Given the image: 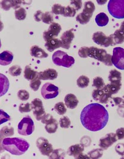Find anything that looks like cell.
I'll list each match as a JSON object with an SVG mask.
<instances>
[{"label":"cell","mask_w":124,"mask_h":159,"mask_svg":"<svg viewBox=\"0 0 124 159\" xmlns=\"http://www.w3.org/2000/svg\"><path fill=\"white\" fill-rule=\"evenodd\" d=\"M22 69L19 66L13 65L10 68L8 69L9 73L13 76H17L20 75Z\"/></svg>","instance_id":"33"},{"label":"cell","mask_w":124,"mask_h":159,"mask_svg":"<svg viewBox=\"0 0 124 159\" xmlns=\"http://www.w3.org/2000/svg\"><path fill=\"white\" fill-rule=\"evenodd\" d=\"M52 60L55 65L66 68L71 66L75 63L72 57L68 55L66 53L61 50L55 52L52 56Z\"/></svg>","instance_id":"4"},{"label":"cell","mask_w":124,"mask_h":159,"mask_svg":"<svg viewBox=\"0 0 124 159\" xmlns=\"http://www.w3.org/2000/svg\"><path fill=\"white\" fill-rule=\"evenodd\" d=\"M46 124L45 128L46 131L49 133H55L58 127V122L55 118H54L52 121Z\"/></svg>","instance_id":"28"},{"label":"cell","mask_w":124,"mask_h":159,"mask_svg":"<svg viewBox=\"0 0 124 159\" xmlns=\"http://www.w3.org/2000/svg\"><path fill=\"white\" fill-rule=\"evenodd\" d=\"M54 109L55 111L59 115H63L66 111L64 104L62 102L56 103L54 106Z\"/></svg>","instance_id":"34"},{"label":"cell","mask_w":124,"mask_h":159,"mask_svg":"<svg viewBox=\"0 0 124 159\" xmlns=\"http://www.w3.org/2000/svg\"><path fill=\"white\" fill-rule=\"evenodd\" d=\"M65 154V152L63 149L57 148L53 150L49 157L50 159L64 158Z\"/></svg>","instance_id":"30"},{"label":"cell","mask_w":124,"mask_h":159,"mask_svg":"<svg viewBox=\"0 0 124 159\" xmlns=\"http://www.w3.org/2000/svg\"><path fill=\"white\" fill-rule=\"evenodd\" d=\"M41 93L45 99H52L58 95V88L52 83H46L42 86Z\"/></svg>","instance_id":"11"},{"label":"cell","mask_w":124,"mask_h":159,"mask_svg":"<svg viewBox=\"0 0 124 159\" xmlns=\"http://www.w3.org/2000/svg\"><path fill=\"white\" fill-rule=\"evenodd\" d=\"M64 101L66 105L70 109L75 108L78 102L76 96L72 93L67 94L65 97Z\"/></svg>","instance_id":"21"},{"label":"cell","mask_w":124,"mask_h":159,"mask_svg":"<svg viewBox=\"0 0 124 159\" xmlns=\"http://www.w3.org/2000/svg\"><path fill=\"white\" fill-rule=\"evenodd\" d=\"M61 30V25L58 23L52 22L49 26L48 30L43 33V38L46 41L57 36Z\"/></svg>","instance_id":"13"},{"label":"cell","mask_w":124,"mask_h":159,"mask_svg":"<svg viewBox=\"0 0 124 159\" xmlns=\"http://www.w3.org/2000/svg\"><path fill=\"white\" fill-rule=\"evenodd\" d=\"M70 4L73 5L76 10H78L81 8L82 3L81 1H72Z\"/></svg>","instance_id":"47"},{"label":"cell","mask_w":124,"mask_h":159,"mask_svg":"<svg viewBox=\"0 0 124 159\" xmlns=\"http://www.w3.org/2000/svg\"><path fill=\"white\" fill-rule=\"evenodd\" d=\"M41 81L38 77L30 81L29 86L34 91L37 90L41 84Z\"/></svg>","instance_id":"40"},{"label":"cell","mask_w":124,"mask_h":159,"mask_svg":"<svg viewBox=\"0 0 124 159\" xmlns=\"http://www.w3.org/2000/svg\"><path fill=\"white\" fill-rule=\"evenodd\" d=\"M80 118L82 124L86 129L96 131L105 126L108 121V114L103 106L98 103H93L84 108Z\"/></svg>","instance_id":"1"},{"label":"cell","mask_w":124,"mask_h":159,"mask_svg":"<svg viewBox=\"0 0 124 159\" xmlns=\"http://www.w3.org/2000/svg\"><path fill=\"white\" fill-rule=\"evenodd\" d=\"M30 54L32 56L37 58H46L48 56V54L37 45L31 47L30 49Z\"/></svg>","instance_id":"19"},{"label":"cell","mask_w":124,"mask_h":159,"mask_svg":"<svg viewBox=\"0 0 124 159\" xmlns=\"http://www.w3.org/2000/svg\"><path fill=\"white\" fill-rule=\"evenodd\" d=\"M92 39L95 43L102 47H107L114 45L112 34L107 36L102 32L98 31L94 33Z\"/></svg>","instance_id":"9"},{"label":"cell","mask_w":124,"mask_h":159,"mask_svg":"<svg viewBox=\"0 0 124 159\" xmlns=\"http://www.w3.org/2000/svg\"><path fill=\"white\" fill-rule=\"evenodd\" d=\"M10 120V116L3 110L0 109V124Z\"/></svg>","instance_id":"44"},{"label":"cell","mask_w":124,"mask_h":159,"mask_svg":"<svg viewBox=\"0 0 124 159\" xmlns=\"http://www.w3.org/2000/svg\"><path fill=\"white\" fill-rule=\"evenodd\" d=\"M38 72L27 65L25 67L24 76L25 79L30 81L38 77Z\"/></svg>","instance_id":"22"},{"label":"cell","mask_w":124,"mask_h":159,"mask_svg":"<svg viewBox=\"0 0 124 159\" xmlns=\"http://www.w3.org/2000/svg\"><path fill=\"white\" fill-rule=\"evenodd\" d=\"M95 8V5L92 2L88 1L85 2L82 12L76 17V21L82 24L87 23L91 17Z\"/></svg>","instance_id":"6"},{"label":"cell","mask_w":124,"mask_h":159,"mask_svg":"<svg viewBox=\"0 0 124 159\" xmlns=\"http://www.w3.org/2000/svg\"><path fill=\"white\" fill-rule=\"evenodd\" d=\"M61 40L57 38H53L46 41L45 46L49 52H52L55 50L61 47Z\"/></svg>","instance_id":"20"},{"label":"cell","mask_w":124,"mask_h":159,"mask_svg":"<svg viewBox=\"0 0 124 159\" xmlns=\"http://www.w3.org/2000/svg\"><path fill=\"white\" fill-rule=\"evenodd\" d=\"M53 20V16L52 13L47 11L43 13V15L42 20L46 23L49 24L52 23Z\"/></svg>","instance_id":"38"},{"label":"cell","mask_w":124,"mask_h":159,"mask_svg":"<svg viewBox=\"0 0 124 159\" xmlns=\"http://www.w3.org/2000/svg\"><path fill=\"white\" fill-rule=\"evenodd\" d=\"M108 8L109 13L114 17L124 18V0H110Z\"/></svg>","instance_id":"5"},{"label":"cell","mask_w":124,"mask_h":159,"mask_svg":"<svg viewBox=\"0 0 124 159\" xmlns=\"http://www.w3.org/2000/svg\"><path fill=\"white\" fill-rule=\"evenodd\" d=\"M105 86L103 79L100 77H96L93 79L92 86L97 89H101Z\"/></svg>","instance_id":"35"},{"label":"cell","mask_w":124,"mask_h":159,"mask_svg":"<svg viewBox=\"0 0 124 159\" xmlns=\"http://www.w3.org/2000/svg\"><path fill=\"white\" fill-rule=\"evenodd\" d=\"M1 82L4 85H2V88L1 89L0 96H1L5 94L7 92L9 87V81L7 78L4 75L0 74Z\"/></svg>","instance_id":"26"},{"label":"cell","mask_w":124,"mask_h":159,"mask_svg":"<svg viewBox=\"0 0 124 159\" xmlns=\"http://www.w3.org/2000/svg\"></svg>","instance_id":"51"},{"label":"cell","mask_w":124,"mask_h":159,"mask_svg":"<svg viewBox=\"0 0 124 159\" xmlns=\"http://www.w3.org/2000/svg\"><path fill=\"white\" fill-rule=\"evenodd\" d=\"M111 96L102 88L95 90L92 93V96L94 99L102 103H106Z\"/></svg>","instance_id":"16"},{"label":"cell","mask_w":124,"mask_h":159,"mask_svg":"<svg viewBox=\"0 0 124 159\" xmlns=\"http://www.w3.org/2000/svg\"><path fill=\"white\" fill-rule=\"evenodd\" d=\"M83 150V147L81 145L77 144L72 145L68 150L67 154L71 156H75L80 154Z\"/></svg>","instance_id":"29"},{"label":"cell","mask_w":124,"mask_h":159,"mask_svg":"<svg viewBox=\"0 0 124 159\" xmlns=\"http://www.w3.org/2000/svg\"><path fill=\"white\" fill-rule=\"evenodd\" d=\"M117 136L119 139H121L124 137V128H121L117 131Z\"/></svg>","instance_id":"49"},{"label":"cell","mask_w":124,"mask_h":159,"mask_svg":"<svg viewBox=\"0 0 124 159\" xmlns=\"http://www.w3.org/2000/svg\"><path fill=\"white\" fill-rule=\"evenodd\" d=\"M14 134V129L13 127L7 126H4L0 130L1 139L12 136Z\"/></svg>","instance_id":"27"},{"label":"cell","mask_w":124,"mask_h":159,"mask_svg":"<svg viewBox=\"0 0 124 159\" xmlns=\"http://www.w3.org/2000/svg\"><path fill=\"white\" fill-rule=\"evenodd\" d=\"M16 18L19 20H24L26 16V12L25 9L22 7H20L16 10L15 11Z\"/></svg>","instance_id":"32"},{"label":"cell","mask_w":124,"mask_h":159,"mask_svg":"<svg viewBox=\"0 0 124 159\" xmlns=\"http://www.w3.org/2000/svg\"><path fill=\"white\" fill-rule=\"evenodd\" d=\"M36 145L42 155L49 156L53 151L52 144L46 138L40 137L37 140Z\"/></svg>","instance_id":"12"},{"label":"cell","mask_w":124,"mask_h":159,"mask_svg":"<svg viewBox=\"0 0 124 159\" xmlns=\"http://www.w3.org/2000/svg\"><path fill=\"white\" fill-rule=\"evenodd\" d=\"M111 62L117 69L124 70V49L120 47L114 48L111 56Z\"/></svg>","instance_id":"8"},{"label":"cell","mask_w":124,"mask_h":159,"mask_svg":"<svg viewBox=\"0 0 124 159\" xmlns=\"http://www.w3.org/2000/svg\"><path fill=\"white\" fill-rule=\"evenodd\" d=\"M76 82L77 84L79 87L84 88L87 87L88 85L90 80L87 77L82 75L78 78Z\"/></svg>","instance_id":"31"},{"label":"cell","mask_w":124,"mask_h":159,"mask_svg":"<svg viewBox=\"0 0 124 159\" xmlns=\"http://www.w3.org/2000/svg\"><path fill=\"white\" fill-rule=\"evenodd\" d=\"M65 8V7L59 4H54L52 8V12L56 15L61 14L63 15Z\"/></svg>","instance_id":"37"},{"label":"cell","mask_w":124,"mask_h":159,"mask_svg":"<svg viewBox=\"0 0 124 159\" xmlns=\"http://www.w3.org/2000/svg\"><path fill=\"white\" fill-rule=\"evenodd\" d=\"M95 20L97 25L101 27L106 26L109 21L108 17L103 12L98 14L96 16Z\"/></svg>","instance_id":"23"},{"label":"cell","mask_w":124,"mask_h":159,"mask_svg":"<svg viewBox=\"0 0 124 159\" xmlns=\"http://www.w3.org/2000/svg\"><path fill=\"white\" fill-rule=\"evenodd\" d=\"M73 31V29H72L65 31L62 34L61 37V47L66 49L70 48L72 41L74 37Z\"/></svg>","instance_id":"14"},{"label":"cell","mask_w":124,"mask_h":159,"mask_svg":"<svg viewBox=\"0 0 124 159\" xmlns=\"http://www.w3.org/2000/svg\"><path fill=\"white\" fill-rule=\"evenodd\" d=\"M108 79L111 82H121V73L115 69L111 70L109 73Z\"/></svg>","instance_id":"24"},{"label":"cell","mask_w":124,"mask_h":159,"mask_svg":"<svg viewBox=\"0 0 124 159\" xmlns=\"http://www.w3.org/2000/svg\"><path fill=\"white\" fill-rule=\"evenodd\" d=\"M58 73L53 69H48L38 72V77L43 80H53L57 78Z\"/></svg>","instance_id":"15"},{"label":"cell","mask_w":124,"mask_h":159,"mask_svg":"<svg viewBox=\"0 0 124 159\" xmlns=\"http://www.w3.org/2000/svg\"><path fill=\"white\" fill-rule=\"evenodd\" d=\"M123 103L124 105V101L123 102Z\"/></svg>","instance_id":"50"},{"label":"cell","mask_w":124,"mask_h":159,"mask_svg":"<svg viewBox=\"0 0 124 159\" xmlns=\"http://www.w3.org/2000/svg\"><path fill=\"white\" fill-rule=\"evenodd\" d=\"M78 54L82 58L90 57L95 59L107 66H110L113 65L111 60L112 56L102 49L93 46H84L79 50Z\"/></svg>","instance_id":"2"},{"label":"cell","mask_w":124,"mask_h":159,"mask_svg":"<svg viewBox=\"0 0 124 159\" xmlns=\"http://www.w3.org/2000/svg\"><path fill=\"white\" fill-rule=\"evenodd\" d=\"M30 104L28 102L25 104L21 103L19 105V110L21 113L28 112L31 110Z\"/></svg>","instance_id":"42"},{"label":"cell","mask_w":124,"mask_h":159,"mask_svg":"<svg viewBox=\"0 0 124 159\" xmlns=\"http://www.w3.org/2000/svg\"><path fill=\"white\" fill-rule=\"evenodd\" d=\"M54 118L52 115L48 113L46 114V115L43 117L41 120V122L43 124H46L52 121Z\"/></svg>","instance_id":"45"},{"label":"cell","mask_w":124,"mask_h":159,"mask_svg":"<svg viewBox=\"0 0 124 159\" xmlns=\"http://www.w3.org/2000/svg\"><path fill=\"white\" fill-rule=\"evenodd\" d=\"M30 106L34 115L36 119L39 121L46 115L42 100L38 98L34 99L31 102Z\"/></svg>","instance_id":"10"},{"label":"cell","mask_w":124,"mask_h":159,"mask_svg":"<svg viewBox=\"0 0 124 159\" xmlns=\"http://www.w3.org/2000/svg\"><path fill=\"white\" fill-rule=\"evenodd\" d=\"M3 148L13 155H20L24 154L29 147V144L21 138H7L2 141Z\"/></svg>","instance_id":"3"},{"label":"cell","mask_w":124,"mask_h":159,"mask_svg":"<svg viewBox=\"0 0 124 159\" xmlns=\"http://www.w3.org/2000/svg\"><path fill=\"white\" fill-rule=\"evenodd\" d=\"M22 1L21 0H12V7L14 9H17L20 7Z\"/></svg>","instance_id":"48"},{"label":"cell","mask_w":124,"mask_h":159,"mask_svg":"<svg viewBox=\"0 0 124 159\" xmlns=\"http://www.w3.org/2000/svg\"><path fill=\"white\" fill-rule=\"evenodd\" d=\"M43 14V13L41 11H37L34 15L35 20L37 22H39L42 20Z\"/></svg>","instance_id":"46"},{"label":"cell","mask_w":124,"mask_h":159,"mask_svg":"<svg viewBox=\"0 0 124 159\" xmlns=\"http://www.w3.org/2000/svg\"><path fill=\"white\" fill-rule=\"evenodd\" d=\"M114 45L121 44L124 41V21L121 23L120 28L112 34Z\"/></svg>","instance_id":"17"},{"label":"cell","mask_w":124,"mask_h":159,"mask_svg":"<svg viewBox=\"0 0 124 159\" xmlns=\"http://www.w3.org/2000/svg\"><path fill=\"white\" fill-rule=\"evenodd\" d=\"M76 11L73 6L68 5L65 7L63 16L65 17H73L76 14Z\"/></svg>","instance_id":"36"},{"label":"cell","mask_w":124,"mask_h":159,"mask_svg":"<svg viewBox=\"0 0 124 159\" xmlns=\"http://www.w3.org/2000/svg\"><path fill=\"white\" fill-rule=\"evenodd\" d=\"M13 55L11 52L4 50L0 54V64L2 66H6L10 64L12 61Z\"/></svg>","instance_id":"18"},{"label":"cell","mask_w":124,"mask_h":159,"mask_svg":"<svg viewBox=\"0 0 124 159\" xmlns=\"http://www.w3.org/2000/svg\"><path fill=\"white\" fill-rule=\"evenodd\" d=\"M114 135L109 134L107 137L100 140V145L103 148L108 147L116 141Z\"/></svg>","instance_id":"25"},{"label":"cell","mask_w":124,"mask_h":159,"mask_svg":"<svg viewBox=\"0 0 124 159\" xmlns=\"http://www.w3.org/2000/svg\"><path fill=\"white\" fill-rule=\"evenodd\" d=\"M34 129V122L29 115L23 117L18 124V132L22 135H29L33 133Z\"/></svg>","instance_id":"7"},{"label":"cell","mask_w":124,"mask_h":159,"mask_svg":"<svg viewBox=\"0 0 124 159\" xmlns=\"http://www.w3.org/2000/svg\"><path fill=\"white\" fill-rule=\"evenodd\" d=\"M0 5L3 9L8 11L12 7V0H3L1 2Z\"/></svg>","instance_id":"43"},{"label":"cell","mask_w":124,"mask_h":159,"mask_svg":"<svg viewBox=\"0 0 124 159\" xmlns=\"http://www.w3.org/2000/svg\"><path fill=\"white\" fill-rule=\"evenodd\" d=\"M18 99L22 101H26L29 98V94L28 91L25 90H20L17 93Z\"/></svg>","instance_id":"39"},{"label":"cell","mask_w":124,"mask_h":159,"mask_svg":"<svg viewBox=\"0 0 124 159\" xmlns=\"http://www.w3.org/2000/svg\"><path fill=\"white\" fill-rule=\"evenodd\" d=\"M59 123L60 127L64 128H68L70 124V121L69 118L65 116L60 118Z\"/></svg>","instance_id":"41"}]
</instances>
